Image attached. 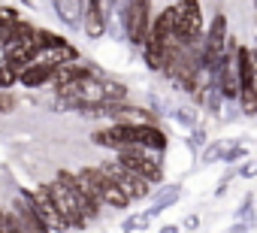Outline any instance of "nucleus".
<instances>
[{"label":"nucleus","mask_w":257,"mask_h":233,"mask_svg":"<svg viewBox=\"0 0 257 233\" xmlns=\"http://www.w3.org/2000/svg\"><path fill=\"white\" fill-rule=\"evenodd\" d=\"M76 176H79L85 194H91L100 206H112V209H127V206H131L127 194L103 173V167H82Z\"/></svg>","instance_id":"nucleus-1"},{"label":"nucleus","mask_w":257,"mask_h":233,"mask_svg":"<svg viewBox=\"0 0 257 233\" xmlns=\"http://www.w3.org/2000/svg\"><path fill=\"white\" fill-rule=\"evenodd\" d=\"M173 22H176V37L179 43L188 46H200L203 43V7L191 4V0H182V4H173Z\"/></svg>","instance_id":"nucleus-2"},{"label":"nucleus","mask_w":257,"mask_h":233,"mask_svg":"<svg viewBox=\"0 0 257 233\" xmlns=\"http://www.w3.org/2000/svg\"><path fill=\"white\" fill-rule=\"evenodd\" d=\"M121 22H124V31H127V40H131L134 46H143L149 43L152 37V4H146V0H134V4H124L121 7Z\"/></svg>","instance_id":"nucleus-3"},{"label":"nucleus","mask_w":257,"mask_h":233,"mask_svg":"<svg viewBox=\"0 0 257 233\" xmlns=\"http://www.w3.org/2000/svg\"><path fill=\"white\" fill-rule=\"evenodd\" d=\"M115 161H121L127 170H134L140 179H146L149 185L161 182L164 179V164L158 158V152H149V149H140V146H131V149H124Z\"/></svg>","instance_id":"nucleus-4"},{"label":"nucleus","mask_w":257,"mask_h":233,"mask_svg":"<svg viewBox=\"0 0 257 233\" xmlns=\"http://www.w3.org/2000/svg\"><path fill=\"white\" fill-rule=\"evenodd\" d=\"M103 173L127 194V200H131V203H134V200H146V197L152 194V185H149L146 179H140L134 170H127L121 161H106V164H103Z\"/></svg>","instance_id":"nucleus-5"},{"label":"nucleus","mask_w":257,"mask_h":233,"mask_svg":"<svg viewBox=\"0 0 257 233\" xmlns=\"http://www.w3.org/2000/svg\"><path fill=\"white\" fill-rule=\"evenodd\" d=\"M10 209H13V215H16V221H19V227H22L25 233H52V230L46 227V221L40 218V212L34 209V200H31V191H28V188H19V191H16Z\"/></svg>","instance_id":"nucleus-6"},{"label":"nucleus","mask_w":257,"mask_h":233,"mask_svg":"<svg viewBox=\"0 0 257 233\" xmlns=\"http://www.w3.org/2000/svg\"><path fill=\"white\" fill-rule=\"evenodd\" d=\"M31 200H34V209L40 212V218L46 221V227H49L52 233H67V230H70V224L64 221V215L58 212V206H55V200H52V194H49V185H37V188L31 191Z\"/></svg>","instance_id":"nucleus-7"},{"label":"nucleus","mask_w":257,"mask_h":233,"mask_svg":"<svg viewBox=\"0 0 257 233\" xmlns=\"http://www.w3.org/2000/svg\"><path fill=\"white\" fill-rule=\"evenodd\" d=\"M49 194H52V200H55V206H58V212L64 215V221L70 224V227H85L88 224V218L82 215V209H79V203H76V197L55 179L52 185H49Z\"/></svg>","instance_id":"nucleus-8"},{"label":"nucleus","mask_w":257,"mask_h":233,"mask_svg":"<svg viewBox=\"0 0 257 233\" xmlns=\"http://www.w3.org/2000/svg\"><path fill=\"white\" fill-rule=\"evenodd\" d=\"M73 197H76V203H79V209H82V215L91 221V218H97L100 215V203L91 197V194H85V188H82V182H79V176L76 173H70V170H58V176H55Z\"/></svg>","instance_id":"nucleus-9"},{"label":"nucleus","mask_w":257,"mask_h":233,"mask_svg":"<svg viewBox=\"0 0 257 233\" xmlns=\"http://www.w3.org/2000/svg\"><path fill=\"white\" fill-rule=\"evenodd\" d=\"M109 22H106V4L100 0H88L85 4V22H82V31L88 34V40H100L106 34Z\"/></svg>","instance_id":"nucleus-10"},{"label":"nucleus","mask_w":257,"mask_h":233,"mask_svg":"<svg viewBox=\"0 0 257 233\" xmlns=\"http://www.w3.org/2000/svg\"><path fill=\"white\" fill-rule=\"evenodd\" d=\"M137 146L149 152H164L167 149V134L158 125H137Z\"/></svg>","instance_id":"nucleus-11"},{"label":"nucleus","mask_w":257,"mask_h":233,"mask_svg":"<svg viewBox=\"0 0 257 233\" xmlns=\"http://www.w3.org/2000/svg\"><path fill=\"white\" fill-rule=\"evenodd\" d=\"M55 13L67 28H82V22H85V4H76V0H58Z\"/></svg>","instance_id":"nucleus-12"},{"label":"nucleus","mask_w":257,"mask_h":233,"mask_svg":"<svg viewBox=\"0 0 257 233\" xmlns=\"http://www.w3.org/2000/svg\"><path fill=\"white\" fill-rule=\"evenodd\" d=\"M55 79V67H49V64H34V67H28L22 76H19V82L25 85V88H40V85H46V82H52Z\"/></svg>","instance_id":"nucleus-13"},{"label":"nucleus","mask_w":257,"mask_h":233,"mask_svg":"<svg viewBox=\"0 0 257 233\" xmlns=\"http://www.w3.org/2000/svg\"><path fill=\"white\" fill-rule=\"evenodd\" d=\"M179 197H182V188H179V185H170V188H164V191L155 197V206L149 209V215H152V218H155V215H161V212H164V209H170V206H173Z\"/></svg>","instance_id":"nucleus-14"},{"label":"nucleus","mask_w":257,"mask_h":233,"mask_svg":"<svg viewBox=\"0 0 257 233\" xmlns=\"http://www.w3.org/2000/svg\"><path fill=\"white\" fill-rule=\"evenodd\" d=\"M64 43H67L64 37H58V34H52V31H46V28H40V31H37V46H40V52L58 49V46H64Z\"/></svg>","instance_id":"nucleus-15"},{"label":"nucleus","mask_w":257,"mask_h":233,"mask_svg":"<svg viewBox=\"0 0 257 233\" xmlns=\"http://www.w3.org/2000/svg\"><path fill=\"white\" fill-rule=\"evenodd\" d=\"M19 10L16 7H0V34H13V28L19 25Z\"/></svg>","instance_id":"nucleus-16"},{"label":"nucleus","mask_w":257,"mask_h":233,"mask_svg":"<svg viewBox=\"0 0 257 233\" xmlns=\"http://www.w3.org/2000/svg\"><path fill=\"white\" fill-rule=\"evenodd\" d=\"M0 233H25L13 215V209H0Z\"/></svg>","instance_id":"nucleus-17"},{"label":"nucleus","mask_w":257,"mask_h":233,"mask_svg":"<svg viewBox=\"0 0 257 233\" xmlns=\"http://www.w3.org/2000/svg\"><path fill=\"white\" fill-rule=\"evenodd\" d=\"M149 221H152V215L146 212V215H131L124 221V233H134V230H146L149 227Z\"/></svg>","instance_id":"nucleus-18"},{"label":"nucleus","mask_w":257,"mask_h":233,"mask_svg":"<svg viewBox=\"0 0 257 233\" xmlns=\"http://www.w3.org/2000/svg\"><path fill=\"white\" fill-rule=\"evenodd\" d=\"M239 103H242V112H245V115H257V94H254V91L242 94Z\"/></svg>","instance_id":"nucleus-19"},{"label":"nucleus","mask_w":257,"mask_h":233,"mask_svg":"<svg viewBox=\"0 0 257 233\" xmlns=\"http://www.w3.org/2000/svg\"><path fill=\"white\" fill-rule=\"evenodd\" d=\"M10 112H16V94L0 91V115H10Z\"/></svg>","instance_id":"nucleus-20"},{"label":"nucleus","mask_w":257,"mask_h":233,"mask_svg":"<svg viewBox=\"0 0 257 233\" xmlns=\"http://www.w3.org/2000/svg\"><path fill=\"white\" fill-rule=\"evenodd\" d=\"M215 158H224V146H221V143H212V146L203 152V161H206V164H212Z\"/></svg>","instance_id":"nucleus-21"},{"label":"nucleus","mask_w":257,"mask_h":233,"mask_svg":"<svg viewBox=\"0 0 257 233\" xmlns=\"http://www.w3.org/2000/svg\"><path fill=\"white\" fill-rule=\"evenodd\" d=\"M242 155H245V149H242V146H233L230 152H224V158H221V161H224V164H233V161H239Z\"/></svg>","instance_id":"nucleus-22"},{"label":"nucleus","mask_w":257,"mask_h":233,"mask_svg":"<svg viewBox=\"0 0 257 233\" xmlns=\"http://www.w3.org/2000/svg\"><path fill=\"white\" fill-rule=\"evenodd\" d=\"M176 119H179L182 125H188V128H194V125H197V119L191 115V109H179V112H176Z\"/></svg>","instance_id":"nucleus-23"},{"label":"nucleus","mask_w":257,"mask_h":233,"mask_svg":"<svg viewBox=\"0 0 257 233\" xmlns=\"http://www.w3.org/2000/svg\"><path fill=\"white\" fill-rule=\"evenodd\" d=\"M203 137H206L203 131H194V140H191V143H194V146H203Z\"/></svg>","instance_id":"nucleus-24"},{"label":"nucleus","mask_w":257,"mask_h":233,"mask_svg":"<svg viewBox=\"0 0 257 233\" xmlns=\"http://www.w3.org/2000/svg\"><path fill=\"white\" fill-rule=\"evenodd\" d=\"M161 233H179V227H173V224H167V227H164Z\"/></svg>","instance_id":"nucleus-25"},{"label":"nucleus","mask_w":257,"mask_h":233,"mask_svg":"<svg viewBox=\"0 0 257 233\" xmlns=\"http://www.w3.org/2000/svg\"><path fill=\"white\" fill-rule=\"evenodd\" d=\"M7 40H10V34H0V52H4V46H7Z\"/></svg>","instance_id":"nucleus-26"},{"label":"nucleus","mask_w":257,"mask_h":233,"mask_svg":"<svg viewBox=\"0 0 257 233\" xmlns=\"http://www.w3.org/2000/svg\"><path fill=\"white\" fill-rule=\"evenodd\" d=\"M254 49H257V46H254Z\"/></svg>","instance_id":"nucleus-27"}]
</instances>
